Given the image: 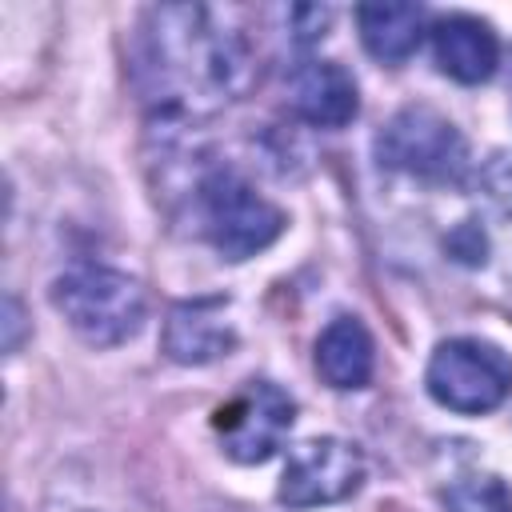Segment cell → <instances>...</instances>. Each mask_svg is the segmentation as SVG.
Here are the masks:
<instances>
[{"instance_id":"cell-10","label":"cell","mask_w":512,"mask_h":512,"mask_svg":"<svg viewBox=\"0 0 512 512\" xmlns=\"http://www.w3.org/2000/svg\"><path fill=\"white\" fill-rule=\"evenodd\" d=\"M432 52L444 76L460 80V84H484L496 64H500V40L496 32L464 12L440 16L432 24Z\"/></svg>"},{"instance_id":"cell-14","label":"cell","mask_w":512,"mask_h":512,"mask_svg":"<svg viewBox=\"0 0 512 512\" xmlns=\"http://www.w3.org/2000/svg\"><path fill=\"white\" fill-rule=\"evenodd\" d=\"M4 308H8V320H4V324H8V340H4V348L16 352V328H20V304H16V296H8Z\"/></svg>"},{"instance_id":"cell-4","label":"cell","mask_w":512,"mask_h":512,"mask_svg":"<svg viewBox=\"0 0 512 512\" xmlns=\"http://www.w3.org/2000/svg\"><path fill=\"white\" fill-rule=\"evenodd\" d=\"M424 384L436 404L460 416H480L512 396V360L476 336H456L436 344Z\"/></svg>"},{"instance_id":"cell-6","label":"cell","mask_w":512,"mask_h":512,"mask_svg":"<svg viewBox=\"0 0 512 512\" xmlns=\"http://www.w3.org/2000/svg\"><path fill=\"white\" fill-rule=\"evenodd\" d=\"M292 424H296V400L272 380H248L212 416L216 440H220L224 456H232L236 464L268 460L284 444Z\"/></svg>"},{"instance_id":"cell-8","label":"cell","mask_w":512,"mask_h":512,"mask_svg":"<svg viewBox=\"0 0 512 512\" xmlns=\"http://www.w3.org/2000/svg\"><path fill=\"white\" fill-rule=\"evenodd\" d=\"M236 320L224 296H192L172 304L164 320V356L188 368L224 360L236 348Z\"/></svg>"},{"instance_id":"cell-9","label":"cell","mask_w":512,"mask_h":512,"mask_svg":"<svg viewBox=\"0 0 512 512\" xmlns=\"http://www.w3.org/2000/svg\"><path fill=\"white\" fill-rule=\"evenodd\" d=\"M288 104L312 128H344L360 112V92L340 64L308 60L288 80Z\"/></svg>"},{"instance_id":"cell-12","label":"cell","mask_w":512,"mask_h":512,"mask_svg":"<svg viewBox=\"0 0 512 512\" xmlns=\"http://www.w3.org/2000/svg\"><path fill=\"white\" fill-rule=\"evenodd\" d=\"M356 24L380 64H404L424 40V8L416 4H364L356 8Z\"/></svg>"},{"instance_id":"cell-5","label":"cell","mask_w":512,"mask_h":512,"mask_svg":"<svg viewBox=\"0 0 512 512\" xmlns=\"http://www.w3.org/2000/svg\"><path fill=\"white\" fill-rule=\"evenodd\" d=\"M376 156L384 168L408 172L416 180H436L448 184L464 172L468 164V144L460 136V128L428 108V104H408L400 108L376 136Z\"/></svg>"},{"instance_id":"cell-13","label":"cell","mask_w":512,"mask_h":512,"mask_svg":"<svg viewBox=\"0 0 512 512\" xmlns=\"http://www.w3.org/2000/svg\"><path fill=\"white\" fill-rule=\"evenodd\" d=\"M448 512H512V496L496 476H464L444 492Z\"/></svg>"},{"instance_id":"cell-2","label":"cell","mask_w":512,"mask_h":512,"mask_svg":"<svg viewBox=\"0 0 512 512\" xmlns=\"http://www.w3.org/2000/svg\"><path fill=\"white\" fill-rule=\"evenodd\" d=\"M52 304L68 320V328L96 348L132 340L148 320L144 284L104 264H76L60 272L52 280Z\"/></svg>"},{"instance_id":"cell-1","label":"cell","mask_w":512,"mask_h":512,"mask_svg":"<svg viewBox=\"0 0 512 512\" xmlns=\"http://www.w3.org/2000/svg\"><path fill=\"white\" fill-rule=\"evenodd\" d=\"M136 80L164 124H196L252 88L256 52L220 8L160 4L144 12Z\"/></svg>"},{"instance_id":"cell-11","label":"cell","mask_w":512,"mask_h":512,"mask_svg":"<svg viewBox=\"0 0 512 512\" xmlns=\"http://www.w3.org/2000/svg\"><path fill=\"white\" fill-rule=\"evenodd\" d=\"M372 368H376L372 332L356 316H336L316 340V372H320V380L328 388H336V392H352V388H364L372 380Z\"/></svg>"},{"instance_id":"cell-3","label":"cell","mask_w":512,"mask_h":512,"mask_svg":"<svg viewBox=\"0 0 512 512\" xmlns=\"http://www.w3.org/2000/svg\"><path fill=\"white\" fill-rule=\"evenodd\" d=\"M196 216L224 260H248L284 232V212L232 168H212L200 176Z\"/></svg>"},{"instance_id":"cell-7","label":"cell","mask_w":512,"mask_h":512,"mask_svg":"<svg viewBox=\"0 0 512 512\" xmlns=\"http://www.w3.org/2000/svg\"><path fill=\"white\" fill-rule=\"evenodd\" d=\"M360 484H364V452L340 436H316V440H300L288 452L276 496L288 508H320L348 500Z\"/></svg>"}]
</instances>
